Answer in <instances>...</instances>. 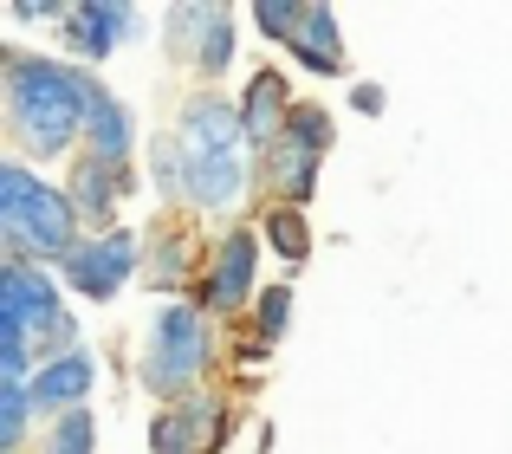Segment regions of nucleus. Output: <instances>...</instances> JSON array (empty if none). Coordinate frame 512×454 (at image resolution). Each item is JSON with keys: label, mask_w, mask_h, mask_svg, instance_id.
<instances>
[{"label": "nucleus", "mask_w": 512, "mask_h": 454, "mask_svg": "<svg viewBox=\"0 0 512 454\" xmlns=\"http://www.w3.org/2000/svg\"><path fill=\"white\" fill-rule=\"evenodd\" d=\"M253 266H260V227H234V234L208 253L201 305H208V312H240V305H253Z\"/></svg>", "instance_id": "8"}, {"label": "nucleus", "mask_w": 512, "mask_h": 454, "mask_svg": "<svg viewBox=\"0 0 512 454\" xmlns=\"http://www.w3.org/2000/svg\"><path fill=\"white\" fill-rule=\"evenodd\" d=\"M0 318L7 325H20L26 338H46V357H65V351H78V325H72V312L59 305V286H52V273L46 266H33V260H0ZM39 357V364H46Z\"/></svg>", "instance_id": "4"}, {"label": "nucleus", "mask_w": 512, "mask_h": 454, "mask_svg": "<svg viewBox=\"0 0 512 454\" xmlns=\"http://www.w3.org/2000/svg\"><path fill=\"white\" fill-rule=\"evenodd\" d=\"M383 85H376V78H363V85H350V111H363V117H383Z\"/></svg>", "instance_id": "24"}, {"label": "nucleus", "mask_w": 512, "mask_h": 454, "mask_svg": "<svg viewBox=\"0 0 512 454\" xmlns=\"http://www.w3.org/2000/svg\"><path fill=\"white\" fill-rule=\"evenodd\" d=\"M253 318H260V338H279V331H286V318H292V292L286 286H266L260 305H253Z\"/></svg>", "instance_id": "23"}, {"label": "nucleus", "mask_w": 512, "mask_h": 454, "mask_svg": "<svg viewBox=\"0 0 512 454\" xmlns=\"http://www.w3.org/2000/svg\"><path fill=\"white\" fill-rule=\"evenodd\" d=\"M292 59L305 65L312 78H338L344 72V39H338V13L325 7V0H312V13H305L299 39H292Z\"/></svg>", "instance_id": "15"}, {"label": "nucleus", "mask_w": 512, "mask_h": 454, "mask_svg": "<svg viewBox=\"0 0 512 454\" xmlns=\"http://www.w3.org/2000/svg\"><path fill=\"white\" fill-rule=\"evenodd\" d=\"M46 454H98V422H91V409H65V416H52Z\"/></svg>", "instance_id": "19"}, {"label": "nucleus", "mask_w": 512, "mask_h": 454, "mask_svg": "<svg viewBox=\"0 0 512 454\" xmlns=\"http://www.w3.org/2000/svg\"><path fill=\"white\" fill-rule=\"evenodd\" d=\"M143 273H150V286L175 292V286H182L188 273H195V240H188L182 227H156L150 253H143Z\"/></svg>", "instance_id": "16"}, {"label": "nucleus", "mask_w": 512, "mask_h": 454, "mask_svg": "<svg viewBox=\"0 0 512 454\" xmlns=\"http://www.w3.org/2000/svg\"><path fill=\"white\" fill-rule=\"evenodd\" d=\"M305 13H312V0H260V7H253V26H260L266 39H279V46H292Z\"/></svg>", "instance_id": "21"}, {"label": "nucleus", "mask_w": 512, "mask_h": 454, "mask_svg": "<svg viewBox=\"0 0 512 454\" xmlns=\"http://www.w3.org/2000/svg\"><path fill=\"white\" fill-rule=\"evenodd\" d=\"M0 98H7V130L20 143V163L65 156L85 137V72L46 59V52L0 46Z\"/></svg>", "instance_id": "1"}, {"label": "nucleus", "mask_w": 512, "mask_h": 454, "mask_svg": "<svg viewBox=\"0 0 512 454\" xmlns=\"http://www.w3.org/2000/svg\"><path fill=\"white\" fill-rule=\"evenodd\" d=\"M130 189H137V176H130V169H117V163H104V156H78V163H72V182H65L78 221H91L98 234H111V215H117V202H124Z\"/></svg>", "instance_id": "10"}, {"label": "nucleus", "mask_w": 512, "mask_h": 454, "mask_svg": "<svg viewBox=\"0 0 512 454\" xmlns=\"http://www.w3.org/2000/svg\"><path fill=\"white\" fill-rule=\"evenodd\" d=\"M260 240L279 253L286 266H299V260H312V221H305V208H266L260 215Z\"/></svg>", "instance_id": "17"}, {"label": "nucleus", "mask_w": 512, "mask_h": 454, "mask_svg": "<svg viewBox=\"0 0 512 454\" xmlns=\"http://www.w3.org/2000/svg\"><path fill=\"white\" fill-rule=\"evenodd\" d=\"M208 357H214V331H208V318H201V305H182V299L156 305L150 338H143V383H150L169 409L188 403V390H195L201 370H208Z\"/></svg>", "instance_id": "3"}, {"label": "nucleus", "mask_w": 512, "mask_h": 454, "mask_svg": "<svg viewBox=\"0 0 512 454\" xmlns=\"http://www.w3.org/2000/svg\"><path fill=\"white\" fill-rule=\"evenodd\" d=\"M91 383H98V364H91V351L78 344V351H65V357H46L39 377L26 383V396H33L39 416H65V409H85Z\"/></svg>", "instance_id": "12"}, {"label": "nucleus", "mask_w": 512, "mask_h": 454, "mask_svg": "<svg viewBox=\"0 0 512 454\" xmlns=\"http://www.w3.org/2000/svg\"><path fill=\"white\" fill-rule=\"evenodd\" d=\"M221 20V0H188V7H169V52L175 59H201V39Z\"/></svg>", "instance_id": "18"}, {"label": "nucleus", "mask_w": 512, "mask_h": 454, "mask_svg": "<svg viewBox=\"0 0 512 454\" xmlns=\"http://www.w3.org/2000/svg\"><path fill=\"white\" fill-rule=\"evenodd\" d=\"M78 208L65 189L39 182L20 156L0 163V240H7V260H33V266H65L78 253Z\"/></svg>", "instance_id": "2"}, {"label": "nucleus", "mask_w": 512, "mask_h": 454, "mask_svg": "<svg viewBox=\"0 0 512 454\" xmlns=\"http://www.w3.org/2000/svg\"><path fill=\"white\" fill-rule=\"evenodd\" d=\"M175 137H182L188 156H247V124H240V98H214V91H195L175 117Z\"/></svg>", "instance_id": "7"}, {"label": "nucleus", "mask_w": 512, "mask_h": 454, "mask_svg": "<svg viewBox=\"0 0 512 454\" xmlns=\"http://www.w3.org/2000/svg\"><path fill=\"white\" fill-rule=\"evenodd\" d=\"M325 150H331V111L318 104H299L286 124V137L260 156V176L273 182L279 208H305L318 195V169H325Z\"/></svg>", "instance_id": "5"}, {"label": "nucleus", "mask_w": 512, "mask_h": 454, "mask_svg": "<svg viewBox=\"0 0 512 454\" xmlns=\"http://www.w3.org/2000/svg\"><path fill=\"white\" fill-rule=\"evenodd\" d=\"M130 33H137V7L130 0H78L65 13V46L78 59H111Z\"/></svg>", "instance_id": "9"}, {"label": "nucleus", "mask_w": 512, "mask_h": 454, "mask_svg": "<svg viewBox=\"0 0 512 454\" xmlns=\"http://www.w3.org/2000/svg\"><path fill=\"white\" fill-rule=\"evenodd\" d=\"M85 143H91V156H104V163H117V169H130V150H137L130 111L91 72H85Z\"/></svg>", "instance_id": "13"}, {"label": "nucleus", "mask_w": 512, "mask_h": 454, "mask_svg": "<svg viewBox=\"0 0 512 454\" xmlns=\"http://www.w3.org/2000/svg\"><path fill=\"white\" fill-rule=\"evenodd\" d=\"M214 396H188L175 409H156L150 422V454H201L214 442Z\"/></svg>", "instance_id": "14"}, {"label": "nucleus", "mask_w": 512, "mask_h": 454, "mask_svg": "<svg viewBox=\"0 0 512 454\" xmlns=\"http://www.w3.org/2000/svg\"><path fill=\"white\" fill-rule=\"evenodd\" d=\"M292 111H299V104H292V85L279 72H253L247 78V91H240V124H247V143L253 150H273L279 137H286V124H292Z\"/></svg>", "instance_id": "11"}, {"label": "nucleus", "mask_w": 512, "mask_h": 454, "mask_svg": "<svg viewBox=\"0 0 512 454\" xmlns=\"http://www.w3.org/2000/svg\"><path fill=\"white\" fill-rule=\"evenodd\" d=\"M143 266V240L130 234V227H111V234H85L78 240V253L59 266L65 273V286L78 292V299H91V305H104V299H117L124 292V279Z\"/></svg>", "instance_id": "6"}, {"label": "nucleus", "mask_w": 512, "mask_h": 454, "mask_svg": "<svg viewBox=\"0 0 512 454\" xmlns=\"http://www.w3.org/2000/svg\"><path fill=\"white\" fill-rule=\"evenodd\" d=\"M33 396L26 383H0V454H20L26 448V422H33Z\"/></svg>", "instance_id": "20"}, {"label": "nucleus", "mask_w": 512, "mask_h": 454, "mask_svg": "<svg viewBox=\"0 0 512 454\" xmlns=\"http://www.w3.org/2000/svg\"><path fill=\"white\" fill-rule=\"evenodd\" d=\"M195 65H201V78H208V85L227 72V65H234V7H227V0H221V20H214V33L201 39V59H195Z\"/></svg>", "instance_id": "22"}]
</instances>
